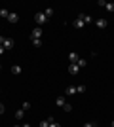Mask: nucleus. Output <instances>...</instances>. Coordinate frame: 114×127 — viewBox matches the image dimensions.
I'll return each mask as SVG.
<instances>
[{
    "instance_id": "17",
    "label": "nucleus",
    "mask_w": 114,
    "mask_h": 127,
    "mask_svg": "<svg viewBox=\"0 0 114 127\" xmlns=\"http://www.w3.org/2000/svg\"><path fill=\"white\" fill-rule=\"evenodd\" d=\"M44 15H46V17H51V15H53V8H46V10H44Z\"/></svg>"
},
{
    "instance_id": "29",
    "label": "nucleus",
    "mask_w": 114,
    "mask_h": 127,
    "mask_svg": "<svg viewBox=\"0 0 114 127\" xmlns=\"http://www.w3.org/2000/svg\"><path fill=\"white\" fill-rule=\"evenodd\" d=\"M112 127H114V122H112Z\"/></svg>"
},
{
    "instance_id": "25",
    "label": "nucleus",
    "mask_w": 114,
    "mask_h": 127,
    "mask_svg": "<svg viewBox=\"0 0 114 127\" xmlns=\"http://www.w3.org/2000/svg\"><path fill=\"white\" fill-rule=\"evenodd\" d=\"M49 127H61V125H59L57 122H51V123H49Z\"/></svg>"
},
{
    "instance_id": "20",
    "label": "nucleus",
    "mask_w": 114,
    "mask_h": 127,
    "mask_svg": "<svg viewBox=\"0 0 114 127\" xmlns=\"http://www.w3.org/2000/svg\"><path fill=\"white\" fill-rule=\"evenodd\" d=\"M33 46L34 48H40V46H42V40H33Z\"/></svg>"
},
{
    "instance_id": "3",
    "label": "nucleus",
    "mask_w": 114,
    "mask_h": 127,
    "mask_svg": "<svg viewBox=\"0 0 114 127\" xmlns=\"http://www.w3.org/2000/svg\"><path fill=\"white\" fill-rule=\"evenodd\" d=\"M78 72H80V66H78V64H76V63H71V64H69V74L76 76V74H78Z\"/></svg>"
},
{
    "instance_id": "8",
    "label": "nucleus",
    "mask_w": 114,
    "mask_h": 127,
    "mask_svg": "<svg viewBox=\"0 0 114 127\" xmlns=\"http://www.w3.org/2000/svg\"><path fill=\"white\" fill-rule=\"evenodd\" d=\"M55 104L59 106V108H65V104H67L65 97H57V99H55Z\"/></svg>"
},
{
    "instance_id": "23",
    "label": "nucleus",
    "mask_w": 114,
    "mask_h": 127,
    "mask_svg": "<svg viewBox=\"0 0 114 127\" xmlns=\"http://www.w3.org/2000/svg\"><path fill=\"white\" fill-rule=\"evenodd\" d=\"M84 127H97V125H95L93 122H87V123H84Z\"/></svg>"
},
{
    "instance_id": "21",
    "label": "nucleus",
    "mask_w": 114,
    "mask_h": 127,
    "mask_svg": "<svg viewBox=\"0 0 114 127\" xmlns=\"http://www.w3.org/2000/svg\"><path fill=\"white\" fill-rule=\"evenodd\" d=\"M21 108H23V110H29V108H31V102H23Z\"/></svg>"
},
{
    "instance_id": "24",
    "label": "nucleus",
    "mask_w": 114,
    "mask_h": 127,
    "mask_svg": "<svg viewBox=\"0 0 114 127\" xmlns=\"http://www.w3.org/2000/svg\"><path fill=\"white\" fill-rule=\"evenodd\" d=\"M4 110H6V106L2 104V102H0V116H2V114H4Z\"/></svg>"
},
{
    "instance_id": "26",
    "label": "nucleus",
    "mask_w": 114,
    "mask_h": 127,
    "mask_svg": "<svg viewBox=\"0 0 114 127\" xmlns=\"http://www.w3.org/2000/svg\"><path fill=\"white\" fill-rule=\"evenodd\" d=\"M4 53H6V49H4V46L0 44V55H4Z\"/></svg>"
},
{
    "instance_id": "15",
    "label": "nucleus",
    "mask_w": 114,
    "mask_h": 127,
    "mask_svg": "<svg viewBox=\"0 0 114 127\" xmlns=\"http://www.w3.org/2000/svg\"><path fill=\"white\" fill-rule=\"evenodd\" d=\"M8 15H10V11L6 10V8H0V17H4V19H8Z\"/></svg>"
},
{
    "instance_id": "28",
    "label": "nucleus",
    "mask_w": 114,
    "mask_h": 127,
    "mask_svg": "<svg viewBox=\"0 0 114 127\" xmlns=\"http://www.w3.org/2000/svg\"><path fill=\"white\" fill-rule=\"evenodd\" d=\"M13 127H21V125H13Z\"/></svg>"
},
{
    "instance_id": "5",
    "label": "nucleus",
    "mask_w": 114,
    "mask_h": 127,
    "mask_svg": "<svg viewBox=\"0 0 114 127\" xmlns=\"http://www.w3.org/2000/svg\"><path fill=\"white\" fill-rule=\"evenodd\" d=\"M2 46H4V49L8 51V49H11V48H13V40H11V38H4Z\"/></svg>"
},
{
    "instance_id": "7",
    "label": "nucleus",
    "mask_w": 114,
    "mask_h": 127,
    "mask_svg": "<svg viewBox=\"0 0 114 127\" xmlns=\"http://www.w3.org/2000/svg\"><path fill=\"white\" fill-rule=\"evenodd\" d=\"M8 21H10V23H17V21H19V15H17L15 11H10V15H8Z\"/></svg>"
},
{
    "instance_id": "12",
    "label": "nucleus",
    "mask_w": 114,
    "mask_h": 127,
    "mask_svg": "<svg viewBox=\"0 0 114 127\" xmlns=\"http://www.w3.org/2000/svg\"><path fill=\"white\" fill-rule=\"evenodd\" d=\"M65 93H67V95H74V93H78V91H76L74 85H69V87L65 89Z\"/></svg>"
},
{
    "instance_id": "2",
    "label": "nucleus",
    "mask_w": 114,
    "mask_h": 127,
    "mask_svg": "<svg viewBox=\"0 0 114 127\" xmlns=\"http://www.w3.org/2000/svg\"><path fill=\"white\" fill-rule=\"evenodd\" d=\"M40 38H42V29H40V27L33 29V31H31V40H40Z\"/></svg>"
},
{
    "instance_id": "16",
    "label": "nucleus",
    "mask_w": 114,
    "mask_h": 127,
    "mask_svg": "<svg viewBox=\"0 0 114 127\" xmlns=\"http://www.w3.org/2000/svg\"><path fill=\"white\" fill-rule=\"evenodd\" d=\"M23 116H25V110H23V108H19V110L15 112V118H17V120H23Z\"/></svg>"
},
{
    "instance_id": "1",
    "label": "nucleus",
    "mask_w": 114,
    "mask_h": 127,
    "mask_svg": "<svg viewBox=\"0 0 114 127\" xmlns=\"http://www.w3.org/2000/svg\"><path fill=\"white\" fill-rule=\"evenodd\" d=\"M46 21H48V17L44 15V11H38L36 15H34V23H36V25H44Z\"/></svg>"
},
{
    "instance_id": "9",
    "label": "nucleus",
    "mask_w": 114,
    "mask_h": 127,
    "mask_svg": "<svg viewBox=\"0 0 114 127\" xmlns=\"http://www.w3.org/2000/svg\"><path fill=\"white\" fill-rule=\"evenodd\" d=\"M78 59H80V57H78V53H76V51L69 53V61H71V63H78Z\"/></svg>"
},
{
    "instance_id": "19",
    "label": "nucleus",
    "mask_w": 114,
    "mask_h": 127,
    "mask_svg": "<svg viewBox=\"0 0 114 127\" xmlns=\"http://www.w3.org/2000/svg\"><path fill=\"white\" fill-rule=\"evenodd\" d=\"M76 64H78V66H80V68H82V66H86V59H78V63H76Z\"/></svg>"
},
{
    "instance_id": "13",
    "label": "nucleus",
    "mask_w": 114,
    "mask_h": 127,
    "mask_svg": "<svg viewBox=\"0 0 114 127\" xmlns=\"http://www.w3.org/2000/svg\"><path fill=\"white\" fill-rule=\"evenodd\" d=\"M80 15H82V19H84V23H86V25H89V23L93 21V19H91V15H89V13H87V15H86V13H80Z\"/></svg>"
},
{
    "instance_id": "10",
    "label": "nucleus",
    "mask_w": 114,
    "mask_h": 127,
    "mask_svg": "<svg viewBox=\"0 0 114 127\" xmlns=\"http://www.w3.org/2000/svg\"><path fill=\"white\" fill-rule=\"evenodd\" d=\"M95 25H97L99 29H105V27L109 25V21H107V19H97V21H95Z\"/></svg>"
},
{
    "instance_id": "11",
    "label": "nucleus",
    "mask_w": 114,
    "mask_h": 127,
    "mask_svg": "<svg viewBox=\"0 0 114 127\" xmlns=\"http://www.w3.org/2000/svg\"><path fill=\"white\" fill-rule=\"evenodd\" d=\"M51 122H55L53 118H46V120H42V122H40V127H49V123Z\"/></svg>"
},
{
    "instance_id": "18",
    "label": "nucleus",
    "mask_w": 114,
    "mask_h": 127,
    "mask_svg": "<svg viewBox=\"0 0 114 127\" xmlns=\"http://www.w3.org/2000/svg\"><path fill=\"white\" fill-rule=\"evenodd\" d=\"M76 91H78V93H84V91H86V85H84V84L76 85Z\"/></svg>"
},
{
    "instance_id": "6",
    "label": "nucleus",
    "mask_w": 114,
    "mask_h": 127,
    "mask_svg": "<svg viewBox=\"0 0 114 127\" xmlns=\"http://www.w3.org/2000/svg\"><path fill=\"white\" fill-rule=\"evenodd\" d=\"M99 6L107 8L109 11H114V2H105V0H101V2H99Z\"/></svg>"
},
{
    "instance_id": "14",
    "label": "nucleus",
    "mask_w": 114,
    "mask_h": 127,
    "mask_svg": "<svg viewBox=\"0 0 114 127\" xmlns=\"http://www.w3.org/2000/svg\"><path fill=\"white\" fill-rule=\"evenodd\" d=\"M11 74H21V66H19V64H13V66H11Z\"/></svg>"
},
{
    "instance_id": "22",
    "label": "nucleus",
    "mask_w": 114,
    "mask_h": 127,
    "mask_svg": "<svg viewBox=\"0 0 114 127\" xmlns=\"http://www.w3.org/2000/svg\"><path fill=\"white\" fill-rule=\"evenodd\" d=\"M63 110H65V112H71V110H72V106L69 104V102H67V104H65V108H63Z\"/></svg>"
},
{
    "instance_id": "4",
    "label": "nucleus",
    "mask_w": 114,
    "mask_h": 127,
    "mask_svg": "<svg viewBox=\"0 0 114 127\" xmlns=\"http://www.w3.org/2000/svg\"><path fill=\"white\" fill-rule=\"evenodd\" d=\"M84 25H86V23H84V19H82V15H78L74 21H72V27H74V29H82Z\"/></svg>"
},
{
    "instance_id": "27",
    "label": "nucleus",
    "mask_w": 114,
    "mask_h": 127,
    "mask_svg": "<svg viewBox=\"0 0 114 127\" xmlns=\"http://www.w3.org/2000/svg\"><path fill=\"white\" fill-rule=\"evenodd\" d=\"M21 127H31V123H29V122H25V123H21Z\"/></svg>"
}]
</instances>
